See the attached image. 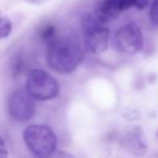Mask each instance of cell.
I'll list each match as a JSON object with an SVG mask.
<instances>
[{
    "mask_svg": "<svg viewBox=\"0 0 158 158\" xmlns=\"http://www.w3.org/2000/svg\"><path fill=\"white\" fill-rule=\"evenodd\" d=\"M85 51L77 38L56 35L48 42L46 64L55 72L70 74L84 60Z\"/></svg>",
    "mask_w": 158,
    "mask_h": 158,
    "instance_id": "cell-1",
    "label": "cell"
},
{
    "mask_svg": "<svg viewBox=\"0 0 158 158\" xmlns=\"http://www.w3.org/2000/svg\"><path fill=\"white\" fill-rule=\"evenodd\" d=\"M27 148L37 158H50L54 155L57 138L52 128L46 125H30L23 132Z\"/></svg>",
    "mask_w": 158,
    "mask_h": 158,
    "instance_id": "cell-2",
    "label": "cell"
},
{
    "mask_svg": "<svg viewBox=\"0 0 158 158\" xmlns=\"http://www.w3.org/2000/svg\"><path fill=\"white\" fill-rule=\"evenodd\" d=\"M81 25L85 50L92 54H99L106 51L110 39V30L106 24L101 23L92 12L84 15Z\"/></svg>",
    "mask_w": 158,
    "mask_h": 158,
    "instance_id": "cell-3",
    "label": "cell"
},
{
    "mask_svg": "<svg viewBox=\"0 0 158 158\" xmlns=\"http://www.w3.org/2000/svg\"><path fill=\"white\" fill-rule=\"evenodd\" d=\"M59 84L50 73L42 69H32L26 79V90L33 99L48 101L59 95Z\"/></svg>",
    "mask_w": 158,
    "mask_h": 158,
    "instance_id": "cell-4",
    "label": "cell"
},
{
    "mask_svg": "<svg viewBox=\"0 0 158 158\" xmlns=\"http://www.w3.org/2000/svg\"><path fill=\"white\" fill-rule=\"evenodd\" d=\"M113 44L118 52L135 55L143 48V35L135 23H128L119 27L113 38Z\"/></svg>",
    "mask_w": 158,
    "mask_h": 158,
    "instance_id": "cell-5",
    "label": "cell"
},
{
    "mask_svg": "<svg viewBox=\"0 0 158 158\" xmlns=\"http://www.w3.org/2000/svg\"><path fill=\"white\" fill-rule=\"evenodd\" d=\"M8 110L15 121H30L35 115L33 98L28 94L27 90H16L9 98Z\"/></svg>",
    "mask_w": 158,
    "mask_h": 158,
    "instance_id": "cell-6",
    "label": "cell"
},
{
    "mask_svg": "<svg viewBox=\"0 0 158 158\" xmlns=\"http://www.w3.org/2000/svg\"><path fill=\"white\" fill-rule=\"evenodd\" d=\"M122 12L119 0H102L96 6L93 13L101 23L109 24L116 19Z\"/></svg>",
    "mask_w": 158,
    "mask_h": 158,
    "instance_id": "cell-7",
    "label": "cell"
},
{
    "mask_svg": "<svg viewBox=\"0 0 158 158\" xmlns=\"http://www.w3.org/2000/svg\"><path fill=\"white\" fill-rule=\"evenodd\" d=\"M122 145L135 156H143L146 153V144L143 140L140 129L133 128L132 130L128 131L122 139Z\"/></svg>",
    "mask_w": 158,
    "mask_h": 158,
    "instance_id": "cell-8",
    "label": "cell"
},
{
    "mask_svg": "<svg viewBox=\"0 0 158 158\" xmlns=\"http://www.w3.org/2000/svg\"><path fill=\"white\" fill-rule=\"evenodd\" d=\"M12 22L9 17L0 15V40L6 39L12 32Z\"/></svg>",
    "mask_w": 158,
    "mask_h": 158,
    "instance_id": "cell-9",
    "label": "cell"
},
{
    "mask_svg": "<svg viewBox=\"0 0 158 158\" xmlns=\"http://www.w3.org/2000/svg\"><path fill=\"white\" fill-rule=\"evenodd\" d=\"M150 21L152 25L158 26V0H152L150 6Z\"/></svg>",
    "mask_w": 158,
    "mask_h": 158,
    "instance_id": "cell-10",
    "label": "cell"
},
{
    "mask_svg": "<svg viewBox=\"0 0 158 158\" xmlns=\"http://www.w3.org/2000/svg\"><path fill=\"white\" fill-rule=\"evenodd\" d=\"M40 35H41V37L43 38L46 42H48L50 40H52L53 38L56 35V28L53 25H48L44 28H42Z\"/></svg>",
    "mask_w": 158,
    "mask_h": 158,
    "instance_id": "cell-11",
    "label": "cell"
},
{
    "mask_svg": "<svg viewBox=\"0 0 158 158\" xmlns=\"http://www.w3.org/2000/svg\"><path fill=\"white\" fill-rule=\"evenodd\" d=\"M139 0H119V6H121L122 11H126L133 6H137Z\"/></svg>",
    "mask_w": 158,
    "mask_h": 158,
    "instance_id": "cell-12",
    "label": "cell"
},
{
    "mask_svg": "<svg viewBox=\"0 0 158 158\" xmlns=\"http://www.w3.org/2000/svg\"><path fill=\"white\" fill-rule=\"evenodd\" d=\"M9 157V152L6 148V144L3 138L0 135V158H8Z\"/></svg>",
    "mask_w": 158,
    "mask_h": 158,
    "instance_id": "cell-13",
    "label": "cell"
},
{
    "mask_svg": "<svg viewBox=\"0 0 158 158\" xmlns=\"http://www.w3.org/2000/svg\"><path fill=\"white\" fill-rule=\"evenodd\" d=\"M53 158H75V157L72 154H70V153L60 151V152H57L56 154H54Z\"/></svg>",
    "mask_w": 158,
    "mask_h": 158,
    "instance_id": "cell-14",
    "label": "cell"
},
{
    "mask_svg": "<svg viewBox=\"0 0 158 158\" xmlns=\"http://www.w3.org/2000/svg\"><path fill=\"white\" fill-rule=\"evenodd\" d=\"M26 3L28 4H35V6H40V4H43L45 2H48V0H24Z\"/></svg>",
    "mask_w": 158,
    "mask_h": 158,
    "instance_id": "cell-15",
    "label": "cell"
}]
</instances>
